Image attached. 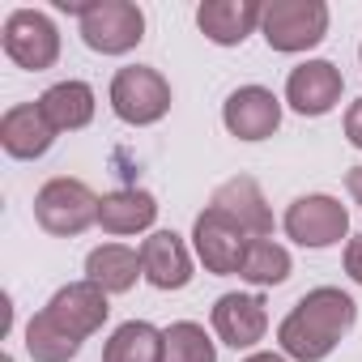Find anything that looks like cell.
<instances>
[{
  "mask_svg": "<svg viewBox=\"0 0 362 362\" xmlns=\"http://www.w3.org/2000/svg\"><path fill=\"white\" fill-rule=\"evenodd\" d=\"M354 320H358V303L345 290L315 286L281 320V328H277L281 354L294 358V362H324L341 345V337L354 328Z\"/></svg>",
  "mask_w": 362,
  "mask_h": 362,
  "instance_id": "cell-1",
  "label": "cell"
},
{
  "mask_svg": "<svg viewBox=\"0 0 362 362\" xmlns=\"http://www.w3.org/2000/svg\"><path fill=\"white\" fill-rule=\"evenodd\" d=\"M60 9L81 18V39L90 52L124 56L145 39V13L132 0H94V5H69V0H60Z\"/></svg>",
  "mask_w": 362,
  "mask_h": 362,
  "instance_id": "cell-2",
  "label": "cell"
},
{
  "mask_svg": "<svg viewBox=\"0 0 362 362\" xmlns=\"http://www.w3.org/2000/svg\"><path fill=\"white\" fill-rule=\"evenodd\" d=\"M35 222L56 239H73V235H81L86 226L98 222V197L90 192V184H81V179L56 175L35 197Z\"/></svg>",
  "mask_w": 362,
  "mask_h": 362,
  "instance_id": "cell-3",
  "label": "cell"
},
{
  "mask_svg": "<svg viewBox=\"0 0 362 362\" xmlns=\"http://www.w3.org/2000/svg\"><path fill=\"white\" fill-rule=\"evenodd\" d=\"M260 30L273 52H307L328 35V5L324 0H269Z\"/></svg>",
  "mask_w": 362,
  "mask_h": 362,
  "instance_id": "cell-4",
  "label": "cell"
},
{
  "mask_svg": "<svg viewBox=\"0 0 362 362\" xmlns=\"http://www.w3.org/2000/svg\"><path fill=\"white\" fill-rule=\"evenodd\" d=\"M111 111L132 128H149L170 111V81L149 64H128L111 77Z\"/></svg>",
  "mask_w": 362,
  "mask_h": 362,
  "instance_id": "cell-5",
  "label": "cell"
},
{
  "mask_svg": "<svg viewBox=\"0 0 362 362\" xmlns=\"http://www.w3.org/2000/svg\"><path fill=\"white\" fill-rule=\"evenodd\" d=\"M5 56L26 73L52 69L60 60V35H56L52 18L39 9H13L5 18Z\"/></svg>",
  "mask_w": 362,
  "mask_h": 362,
  "instance_id": "cell-6",
  "label": "cell"
},
{
  "mask_svg": "<svg viewBox=\"0 0 362 362\" xmlns=\"http://www.w3.org/2000/svg\"><path fill=\"white\" fill-rule=\"evenodd\" d=\"M281 226L298 247H332V243H341L349 235V214H345V205L337 197L311 192V197L290 201Z\"/></svg>",
  "mask_w": 362,
  "mask_h": 362,
  "instance_id": "cell-7",
  "label": "cell"
},
{
  "mask_svg": "<svg viewBox=\"0 0 362 362\" xmlns=\"http://www.w3.org/2000/svg\"><path fill=\"white\" fill-rule=\"evenodd\" d=\"M192 243H197V256H201V264L209 273L230 277V273L243 269V256H247V243L252 239L230 218H222L218 209H205L197 218V226H192Z\"/></svg>",
  "mask_w": 362,
  "mask_h": 362,
  "instance_id": "cell-8",
  "label": "cell"
},
{
  "mask_svg": "<svg viewBox=\"0 0 362 362\" xmlns=\"http://www.w3.org/2000/svg\"><path fill=\"white\" fill-rule=\"evenodd\" d=\"M222 124L239 141H264L281 128V103L264 86H239L222 103Z\"/></svg>",
  "mask_w": 362,
  "mask_h": 362,
  "instance_id": "cell-9",
  "label": "cell"
},
{
  "mask_svg": "<svg viewBox=\"0 0 362 362\" xmlns=\"http://www.w3.org/2000/svg\"><path fill=\"white\" fill-rule=\"evenodd\" d=\"M60 328H69L73 337H94L103 324H107V315H111V303H107V290L103 286H94V281H69V286H60L56 294H52V303L43 307Z\"/></svg>",
  "mask_w": 362,
  "mask_h": 362,
  "instance_id": "cell-10",
  "label": "cell"
},
{
  "mask_svg": "<svg viewBox=\"0 0 362 362\" xmlns=\"http://www.w3.org/2000/svg\"><path fill=\"white\" fill-rule=\"evenodd\" d=\"M209 209H218L222 218H230L247 239H269L273 235V209H269V201H264V192H260V184H256L252 175L226 179V184L214 192Z\"/></svg>",
  "mask_w": 362,
  "mask_h": 362,
  "instance_id": "cell-11",
  "label": "cell"
},
{
  "mask_svg": "<svg viewBox=\"0 0 362 362\" xmlns=\"http://www.w3.org/2000/svg\"><path fill=\"white\" fill-rule=\"evenodd\" d=\"M341 90H345V77L332 60H307L286 77V103L298 115H328L341 103Z\"/></svg>",
  "mask_w": 362,
  "mask_h": 362,
  "instance_id": "cell-12",
  "label": "cell"
},
{
  "mask_svg": "<svg viewBox=\"0 0 362 362\" xmlns=\"http://www.w3.org/2000/svg\"><path fill=\"white\" fill-rule=\"evenodd\" d=\"M214 332L230 345V349H252L256 341H264L269 332V311L260 294H222L214 303Z\"/></svg>",
  "mask_w": 362,
  "mask_h": 362,
  "instance_id": "cell-13",
  "label": "cell"
},
{
  "mask_svg": "<svg viewBox=\"0 0 362 362\" xmlns=\"http://www.w3.org/2000/svg\"><path fill=\"white\" fill-rule=\"evenodd\" d=\"M264 18L260 0H205L197 9V26L218 47H239Z\"/></svg>",
  "mask_w": 362,
  "mask_h": 362,
  "instance_id": "cell-14",
  "label": "cell"
},
{
  "mask_svg": "<svg viewBox=\"0 0 362 362\" xmlns=\"http://www.w3.org/2000/svg\"><path fill=\"white\" fill-rule=\"evenodd\" d=\"M141 269L153 290H184L192 281V256L175 230H153L141 243Z\"/></svg>",
  "mask_w": 362,
  "mask_h": 362,
  "instance_id": "cell-15",
  "label": "cell"
},
{
  "mask_svg": "<svg viewBox=\"0 0 362 362\" xmlns=\"http://www.w3.org/2000/svg\"><path fill=\"white\" fill-rule=\"evenodd\" d=\"M52 141H56V128L47 124L39 103H18L0 115V145H5L9 158H22V162L43 158L52 149Z\"/></svg>",
  "mask_w": 362,
  "mask_h": 362,
  "instance_id": "cell-16",
  "label": "cell"
},
{
  "mask_svg": "<svg viewBox=\"0 0 362 362\" xmlns=\"http://www.w3.org/2000/svg\"><path fill=\"white\" fill-rule=\"evenodd\" d=\"M158 218V201L145 192V188H119V192H107L98 197V226L107 235H136V230H149Z\"/></svg>",
  "mask_w": 362,
  "mask_h": 362,
  "instance_id": "cell-17",
  "label": "cell"
},
{
  "mask_svg": "<svg viewBox=\"0 0 362 362\" xmlns=\"http://www.w3.org/2000/svg\"><path fill=\"white\" fill-rule=\"evenodd\" d=\"M136 277H145L141 252H132L124 243H103L86 256V281L103 286L107 294H128L136 286Z\"/></svg>",
  "mask_w": 362,
  "mask_h": 362,
  "instance_id": "cell-18",
  "label": "cell"
},
{
  "mask_svg": "<svg viewBox=\"0 0 362 362\" xmlns=\"http://www.w3.org/2000/svg\"><path fill=\"white\" fill-rule=\"evenodd\" d=\"M39 107L56 132H77L94 119V90L86 81H56L52 90H43Z\"/></svg>",
  "mask_w": 362,
  "mask_h": 362,
  "instance_id": "cell-19",
  "label": "cell"
},
{
  "mask_svg": "<svg viewBox=\"0 0 362 362\" xmlns=\"http://www.w3.org/2000/svg\"><path fill=\"white\" fill-rule=\"evenodd\" d=\"M103 362H162V332L145 320H128L103 345Z\"/></svg>",
  "mask_w": 362,
  "mask_h": 362,
  "instance_id": "cell-20",
  "label": "cell"
},
{
  "mask_svg": "<svg viewBox=\"0 0 362 362\" xmlns=\"http://www.w3.org/2000/svg\"><path fill=\"white\" fill-rule=\"evenodd\" d=\"M77 349H81V337L60 328L47 311H39L26 324V354L35 362H69V358H77Z\"/></svg>",
  "mask_w": 362,
  "mask_h": 362,
  "instance_id": "cell-21",
  "label": "cell"
},
{
  "mask_svg": "<svg viewBox=\"0 0 362 362\" xmlns=\"http://www.w3.org/2000/svg\"><path fill=\"white\" fill-rule=\"evenodd\" d=\"M290 252L273 239H252L247 243V256H243V269L239 277H247L252 286H281L290 277Z\"/></svg>",
  "mask_w": 362,
  "mask_h": 362,
  "instance_id": "cell-22",
  "label": "cell"
},
{
  "mask_svg": "<svg viewBox=\"0 0 362 362\" xmlns=\"http://www.w3.org/2000/svg\"><path fill=\"white\" fill-rule=\"evenodd\" d=\"M162 362H218V349L201 324L179 320L162 332Z\"/></svg>",
  "mask_w": 362,
  "mask_h": 362,
  "instance_id": "cell-23",
  "label": "cell"
},
{
  "mask_svg": "<svg viewBox=\"0 0 362 362\" xmlns=\"http://www.w3.org/2000/svg\"><path fill=\"white\" fill-rule=\"evenodd\" d=\"M345 136H349L354 149H362V98H354L349 111H345Z\"/></svg>",
  "mask_w": 362,
  "mask_h": 362,
  "instance_id": "cell-24",
  "label": "cell"
},
{
  "mask_svg": "<svg viewBox=\"0 0 362 362\" xmlns=\"http://www.w3.org/2000/svg\"><path fill=\"white\" fill-rule=\"evenodd\" d=\"M345 273L362 286V235H354V239L345 243Z\"/></svg>",
  "mask_w": 362,
  "mask_h": 362,
  "instance_id": "cell-25",
  "label": "cell"
},
{
  "mask_svg": "<svg viewBox=\"0 0 362 362\" xmlns=\"http://www.w3.org/2000/svg\"><path fill=\"white\" fill-rule=\"evenodd\" d=\"M345 188H349V197H354V205L362 209V166H354V170L345 175Z\"/></svg>",
  "mask_w": 362,
  "mask_h": 362,
  "instance_id": "cell-26",
  "label": "cell"
},
{
  "mask_svg": "<svg viewBox=\"0 0 362 362\" xmlns=\"http://www.w3.org/2000/svg\"><path fill=\"white\" fill-rule=\"evenodd\" d=\"M243 362H290L286 354H247Z\"/></svg>",
  "mask_w": 362,
  "mask_h": 362,
  "instance_id": "cell-27",
  "label": "cell"
},
{
  "mask_svg": "<svg viewBox=\"0 0 362 362\" xmlns=\"http://www.w3.org/2000/svg\"><path fill=\"white\" fill-rule=\"evenodd\" d=\"M0 362H13V358H9V354H5V358H0Z\"/></svg>",
  "mask_w": 362,
  "mask_h": 362,
  "instance_id": "cell-28",
  "label": "cell"
},
{
  "mask_svg": "<svg viewBox=\"0 0 362 362\" xmlns=\"http://www.w3.org/2000/svg\"><path fill=\"white\" fill-rule=\"evenodd\" d=\"M358 60H362V47H358Z\"/></svg>",
  "mask_w": 362,
  "mask_h": 362,
  "instance_id": "cell-29",
  "label": "cell"
}]
</instances>
